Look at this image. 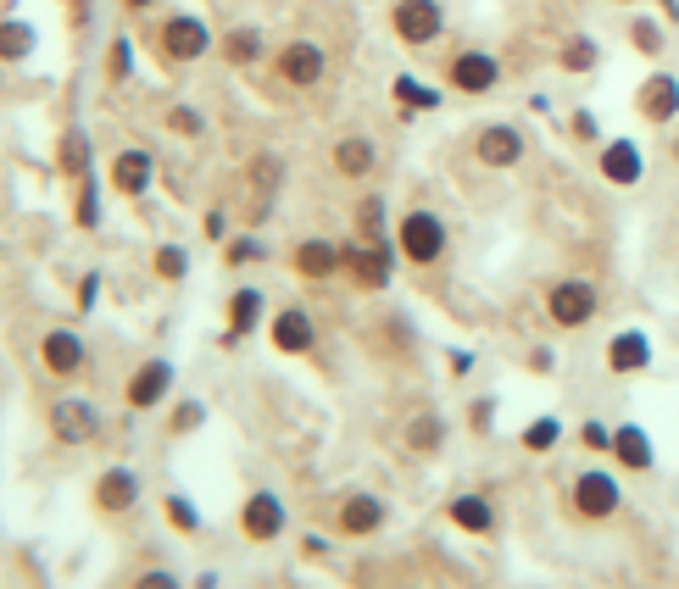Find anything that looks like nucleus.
Instances as JSON below:
<instances>
[{
	"mask_svg": "<svg viewBox=\"0 0 679 589\" xmlns=\"http://www.w3.org/2000/svg\"><path fill=\"white\" fill-rule=\"evenodd\" d=\"M139 496H145V478H139V467H128V462L101 467V473H95V484H89L95 517H128V512L139 506Z\"/></svg>",
	"mask_w": 679,
	"mask_h": 589,
	"instance_id": "nucleus-1",
	"label": "nucleus"
},
{
	"mask_svg": "<svg viewBox=\"0 0 679 589\" xmlns=\"http://www.w3.org/2000/svg\"><path fill=\"white\" fill-rule=\"evenodd\" d=\"M446 245H452V234H446V223L434 217V212H407L402 223H396V251L412 262V267H434L446 256Z\"/></svg>",
	"mask_w": 679,
	"mask_h": 589,
	"instance_id": "nucleus-2",
	"label": "nucleus"
},
{
	"mask_svg": "<svg viewBox=\"0 0 679 589\" xmlns=\"http://www.w3.org/2000/svg\"><path fill=\"white\" fill-rule=\"evenodd\" d=\"M391 28L402 45H412V51H423V45H434L446 34V7L441 0H396L391 7Z\"/></svg>",
	"mask_w": 679,
	"mask_h": 589,
	"instance_id": "nucleus-3",
	"label": "nucleus"
},
{
	"mask_svg": "<svg viewBox=\"0 0 679 589\" xmlns=\"http://www.w3.org/2000/svg\"><path fill=\"white\" fill-rule=\"evenodd\" d=\"M596 312H602V294H596V284H585V278H563V284L546 289V317H552L557 328H585Z\"/></svg>",
	"mask_w": 679,
	"mask_h": 589,
	"instance_id": "nucleus-4",
	"label": "nucleus"
},
{
	"mask_svg": "<svg viewBox=\"0 0 679 589\" xmlns=\"http://www.w3.org/2000/svg\"><path fill=\"white\" fill-rule=\"evenodd\" d=\"M51 439L57 446H89V439H101V406L84 401V396H62L51 401Z\"/></svg>",
	"mask_w": 679,
	"mask_h": 589,
	"instance_id": "nucleus-5",
	"label": "nucleus"
},
{
	"mask_svg": "<svg viewBox=\"0 0 679 589\" xmlns=\"http://www.w3.org/2000/svg\"><path fill=\"white\" fill-rule=\"evenodd\" d=\"M173 384H178L173 362H168V356H151V362H139V367L128 373L123 401H128V412H157V406L173 396Z\"/></svg>",
	"mask_w": 679,
	"mask_h": 589,
	"instance_id": "nucleus-6",
	"label": "nucleus"
},
{
	"mask_svg": "<svg viewBox=\"0 0 679 589\" xmlns=\"http://www.w3.org/2000/svg\"><path fill=\"white\" fill-rule=\"evenodd\" d=\"M618 506H624V489H618L613 473H602V467L573 473V512L585 517V523H607Z\"/></svg>",
	"mask_w": 679,
	"mask_h": 589,
	"instance_id": "nucleus-7",
	"label": "nucleus"
},
{
	"mask_svg": "<svg viewBox=\"0 0 679 589\" xmlns=\"http://www.w3.org/2000/svg\"><path fill=\"white\" fill-rule=\"evenodd\" d=\"M289 528V512L273 489H251L246 506H239V534L251 539V546H273V539Z\"/></svg>",
	"mask_w": 679,
	"mask_h": 589,
	"instance_id": "nucleus-8",
	"label": "nucleus"
},
{
	"mask_svg": "<svg viewBox=\"0 0 679 589\" xmlns=\"http://www.w3.org/2000/svg\"><path fill=\"white\" fill-rule=\"evenodd\" d=\"M39 367L51 373V378H78V373L89 367L84 334H78V328H45V339H39Z\"/></svg>",
	"mask_w": 679,
	"mask_h": 589,
	"instance_id": "nucleus-9",
	"label": "nucleus"
},
{
	"mask_svg": "<svg viewBox=\"0 0 679 589\" xmlns=\"http://www.w3.org/2000/svg\"><path fill=\"white\" fill-rule=\"evenodd\" d=\"M157 39H162V57L168 62H201L212 51V28L201 17H189V12H173Z\"/></svg>",
	"mask_w": 679,
	"mask_h": 589,
	"instance_id": "nucleus-10",
	"label": "nucleus"
},
{
	"mask_svg": "<svg viewBox=\"0 0 679 589\" xmlns=\"http://www.w3.org/2000/svg\"><path fill=\"white\" fill-rule=\"evenodd\" d=\"M273 73H279L289 89H312V84H323L329 57H323V45H312V39H289L284 51L273 57Z\"/></svg>",
	"mask_w": 679,
	"mask_h": 589,
	"instance_id": "nucleus-11",
	"label": "nucleus"
},
{
	"mask_svg": "<svg viewBox=\"0 0 679 589\" xmlns=\"http://www.w3.org/2000/svg\"><path fill=\"white\" fill-rule=\"evenodd\" d=\"M346 273L362 284V289H384L396 273V251L384 239H351L346 245Z\"/></svg>",
	"mask_w": 679,
	"mask_h": 589,
	"instance_id": "nucleus-12",
	"label": "nucleus"
},
{
	"mask_svg": "<svg viewBox=\"0 0 679 589\" xmlns=\"http://www.w3.org/2000/svg\"><path fill=\"white\" fill-rule=\"evenodd\" d=\"M384 523H391V506H384L379 496H368V489L346 496V501H340V512H334V534H340V539H368V534H379Z\"/></svg>",
	"mask_w": 679,
	"mask_h": 589,
	"instance_id": "nucleus-13",
	"label": "nucleus"
},
{
	"mask_svg": "<svg viewBox=\"0 0 679 589\" xmlns=\"http://www.w3.org/2000/svg\"><path fill=\"white\" fill-rule=\"evenodd\" d=\"M446 78H452L457 95H491L502 84V62L491 51H457L452 67H446Z\"/></svg>",
	"mask_w": 679,
	"mask_h": 589,
	"instance_id": "nucleus-14",
	"label": "nucleus"
},
{
	"mask_svg": "<svg viewBox=\"0 0 679 589\" xmlns=\"http://www.w3.org/2000/svg\"><path fill=\"white\" fill-rule=\"evenodd\" d=\"M473 156H479V167H518L523 162V134L513 128V123H484L479 134H473Z\"/></svg>",
	"mask_w": 679,
	"mask_h": 589,
	"instance_id": "nucleus-15",
	"label": "nucleus"
},
{
	"mask_svg": "<svg viewBox=\"0 0 679 589\" xmlns=\"http://www.w3.org/2000/svg\"><path fill=\"white\" fill-rule=\"evenodd\" d=\"M268 339H273V351H284V356H307L318 346V323H312L307 306H284V312H273Z\"/></svg>",
	"mask_w": 679,
	"mask_h": 589,
	"instance_id": "nucleus-16",
	"label": "nucleus"
},
{
	"mask_svg": "<svg viewBox=\"0 0 679 589\" xmlns=\"http://www.w3.org/2000/svg\"><path fill=\"white\" fill-rule=\"evenodd\" d=\"M107 178H112V189H118V195L139 201V195L157 184V156L145 151V145H128V151H118V156H112V173H107Z\"/></svg>",
	"mask_w": 679,
	"mask_h": 589,
	"instance_id": "nucleus-17",
	"label": "nucleus"
},
{
	"mask_svg": "<svg viewBox=\"0 0 679 589\" xmlns=\"http://www.w3.org/2000/svg\"><path fill=\"white\" fill-rule=\"evenodd\" d=\"M289 267H296L301 278L323 284L334 273H346V245H334V239H301L296 251H289Z\"/></svg>",
	"mask_w": 679,
	"mask_h": 589,
	"instance_id": "nucleus-18",
	"label": "nucleus"
},
{
	"mask_svg": "<svg viewBox=\"0 0 679 589\" xmlns=\"http://www.w3.org/2000/svg\"><path fill=\"white\" fill-rule=\"evenodd\" d=\"M602 178L629 189V184H641L646 178V156H641V145L635 139H607L602 145Z\"/></svg>",
	"mask_w": 679,
	"mask_h": 589,
	"instance_id": "nucleus-19",
	"label": "nucleus"
},
{
	"mask_svg": "<svg viewBox=\"0 0 679 589\" xmlns=\"http://www.w3.org/2000/svg\"><path fill=\"white\" fill-rule=\"evenodd\" d=\"M635 112L646 123H674L679 117V78L674 73H652L641 84V95H635Z\"/></svg>",
	"mask_w": 679,
	"mask_h": 589,
	"instance_id": "nucleus-20",
	"label": "nucleus"
},
{
	"mask_svg": "<svg viewBox=\"0 0 679 589\" xmlns=\"http://www.w3.org/2000/svg\"><path fill=\"white\" fill-rule=\"evenodd\" d=\"M262 312H268V294L262 289H234L229 294V328H223V346H239V339H246L257 323H262Z\"/></svg>",
	"mask_w": 679,
	"mask_h": 589,
	"instance_id": "nucleus-21",
	"label": "nucleus"
},
{
	"mask_svg": "<svg viewBox=\"0 0 679 589\" xmlns=\"http://www.w3.org/2000/svg\"><path fill=\"white\" fill-rule=\"evenodd\" d=\"M607 367L624 378V373H646L652 367V339L641 328H624L613 334V346H607Z\"/></svg>",
	"mask_w": 679,
	"mask_h": 589,
	"instance_id": "nucleus-22",
	"label": "nucleus"
},
{
	"mask_svg": "<svg viewBox=\"0 0 679 589\" xmlns=\"http://www.w3.org/2000/svg\"><path fill=\"white\" fill-rule=\"evenodd\" d=\"M373 167H379V151H373V139H368V134L334 139V173H340V178H368Z\"/></svg>",
	"mask_w": 679,
	"mask_h": 589,
	"instance_id": "nucleus-23",
	"label": "nucleus"
},
{
	"mask_svg": "<svg viewBox=\"0 0 679 589\" xmlns=\"http://www.w3.org/2000/svg\"><path fill=\"white\" fill-rule=\"evenodd\" d=\"M57 167H62L73 184L95 173V139H89L84 128H67V134L57 139Z\"/></svg>",
	"mask_w": 679,
	"mask_h": 589,
	"instance_id": "nucleus-24",
	"label": "nucleus"
},
{
	"mask_svg": "<svg viewBox=\"0 0 679 589\" xmlns=\"http://www.w3.org/2000/svg\"><path fill=\"white\" fill-rule=\"evenodd\" d=\"M613 456H618V467H629V473H646V467H652V439H646V428H641V423L613 428Z\"/></svg>",
	"mask_w": 679,
	"mask_h": 589,
	"instance_id": "nucleus-25",
	"label": "nucleus"
},
{
	"mask_svg": "<svg viewBox=\"0 0 679 589\" xmlns=\"http://www.w3.org/2000/svg\"><path fill=\"white\" fill-rule=\"evenodd\" d=\"M402 446L412 451V456H434L446 446V423L434 417V412H418V417H407V428H402Z\"/></svg>",
	"mask_w": 679,
	"mask_h": 589,
	"instance_id": "nucleus-26",
	"label": "nucleus"
},
{
	"mask_svg": "<svg viewBox=\"0 0 679 589\" xmlns=\"http://www.w3.org/2000/svg\"><path fill=\"white\" fill-rule=\"evenodd\" d=\"M446 523H457L462 534H491L496 528V506L484 501V496H457L446 506Z\"/></svg>",
	"mask_w": 679,
	"mask_h": 589,
	"instance_id": "nucleus-27",
	"label": "nucleus"
},
{
	"mask_svg": "<svg viewBox=\"0 0 679 589\" xmlns=\"http://www.w3.org/2000/svg\"><path fill=\"white\" fill-rule=\"evenodd\" d=\"M34 45H39L34 23H23V17H7V23H0V62H28Z\"/></svg>",
	"mask_w": 679,
	"mask_h": 589,
	"instance_id": "nucleus-28",
	"label": "nucleus"
},
{
	"mask_svg": "<svg viewBox=\"0 0 679 589\" xmlns=\"http://www.w3.org/2000/svg\"><path fill=\"white\" fill-rule=\"evenodd\" d=\"M162 517H168V528L184 534V539L201 534V506L189 501V496H178V489H168V496H162Z\"/></svg>",
	"mask_w": 679,
	"mask_h": 589,
	"instance_id": "nucleus-29",
	"label": "nucleus"
},
{
	"mask_svg": "<svg viewBox=\"0 0 679 589\" xmlns=\"http://www.w3.org/2000/svg\"><path fill=\"white\" fill-rule=\"evenodd\" d=\"M223 62H229V67L262 62V34H257V28H229V34H223Z\"/></svg>",
	"mask_w": 679,
	"mask_h": 589,
	"instance_id": "nucleus-30",
	"label": "nucleus"
},
{
	"mask_svg": "<svg viewBox=\"0 0 679 589\" xmlns=\"http://www.w3.org/2000/svg\"><path fill=\"white\" fill-rule=\"evenodd\" d=\"M596 62H602V51H596V39H591V34L563 39V51H557V67H563V73H591Z\"/></svg>",
	"mask_w": 679,
	"mask_h": 589,
	"instance_id": "nucleus-31",
	"label": "nucleus"
},
{
	"mask_svg": "<svg viewBox=\"0 0 679 589\" xmlns=\"http://www.w3.org/2000/svg\"><path fill=\"white\" fill-rule=\"evenodd\" d=\"M396 106H407V112H434V106H441V89H429V84H418L412 73H402L396 84Z\"/></svg>",
	"mask_w": 679,
	"mask_h": 589,
	"instance_id": "nucleus-32",
	"label": "nucleus"
},
{
	"mask_svg": "<svg viewBox=\"0 0 679 589\" xmlns=\"http://www.w3.org/2000/svg\"><path fill=\"white\" fill-rule=\"evenodd\" d=\"M73 223H78V228H101V184H95V173H89V178H78Z\"/></svg>",
	"mask_w": 679,
	"mask_h": 589,
	"instance_id": "nucleus-33",
	"label": "nucleus"
},
{
	"mask_svg": "<svg viewBox=\"0 0 679 589\" xmlns=\"http://www.w3.org/2000/svg\"><path fill=\"white\" fill-rule=\"evenodd\" d=\"M279 173H284V162H279V156H257V162H251V184H257V217H262V212H268V201H273Z\"/></svg>",
	"mask_w": 679,
	"mask_h": 589,
	"instance_id": "nucleus-34",
	"label": "nucleus"
},
{
	"mask_svg": "<svg viewBox=\"0 0 679 589\" xmlns=\"http://www.w3.org/2000/svg\"><path fill=\"white\" fill-rule=\"evenodd\" d=\"M151 273H157L162 284H178V278L189 273V251H184V245H157V256H151Z\"/></svg>",
	"mask_w": 679,
	"mask_h": 589,
	"instance_id": "nucleus-35",
	"label": "nucleus"
},
{
	"mask_svg": "<svg viewBox=\"0 0 679 589\" xmlns=\"http://www.w3.org/2000/svg\"><path fill=\"white\" fill-rule=\"evenodd\" d=\"M557 439H563V423L557 417H535V423L523 428V451L546 456V451H557Z\"/></svg>",
	"mask_w": 679,
	"mask_h": 589,
	"instance_id": "nucleus-36",
	"label": "nucleus"
},
{
	"mask_svg": "<svg viewBox=\"0 0 679 589\" xmlns=\"http://www.w3.org/2000/svg\"><path fill=\"white\" fill-rule=\"evenodd\" d=\"M268 256V245L257 234H239V239H223V262L229 267H246V262H262Z\"/></svg>",
	"mask_w": 679,
	"mask_h": 589,
	"instance_id": "nucleus-37",
	"label": "nucleus"
},
{
	"mask_svg": "<svg viewBox=\"0 0 679 589\" xmlns=\"http://www.w3.org/2000/svg\"><path fill=\"white\" fill-rule=\"evenodd\" d=\"M201 423H207V406H201V401H178V406L168 412V434H173V439H184V434H196Z\"/></svg>",
	"mask_w": 679,
	"mask_h": 589,
	"instance_id": "nucleus-38",
	"label": "nucleus"
},
{
	"mask_svg": "<svg viewBox=\"0 0 679 589\" xmlns=\"http://www.w3.org/2000/svg\"><path fill=\"white\" fill-rule=\"evenodd\" d=\"M357 239H384V201L379 195H368L357 206Z\"/></svg>",
	"mask_w": 679,
	"mask_h": 589,
	"instance_id": "nucleus-39",
	"label": "nucleus"
},
{
	"mask_svg": "<svg viewBox=\"0 0 679 589\" xmlns=\"http://www.w3.org/2000/svg\"><path fill=\"white\" fill-rule=\"evenodd\" d=\"M168 128H173L178 139H201V134H207V117H201L196 106H168Z\"/></svg>",
	"mask_w": 679,
	"mask_h": 589,
	"instance_id": "nucleus-40",
	"label": "nucleus"
},
{
	"mask_svg": "<svg viewBox=\"0 0 679 589\" xmlns=\"http://www.w3.org/2000/svg\"><path fill=\"white\" fill-rule=\"evenodd\" d=\"M128 67H134V45L118 34V39H112V51H107V78H112V84H123V78H128Z\"/></svg>",
	"mask_w": 679,
	"mask_h": 589,
	"instance_id": "nucleus-41",
	"label": "nucleus"
},
{
	"mask_svg": "<svg viewBox=\"0 0 679 589\" xmlns=\"http://www.w3.org/2000/svg\"><path fill=\"white\" fill-rule=\"evenodd\" d=\"M579 446H585V451H613V428L591 417L585 428H579Z\"/></svg>",
	"mask_w": 679,
	"mask_h": 589,
	"instance_id": "nucleus-42",
	"label": "nucleus"
},
{
	"mask_svg": "<svg viewBox=\"0 0 679 589\" xmlns=\"http://www.w3.org/2000/svg\"><path fill=\"white\" fill-rule=\"evenodd\" d=\"M134 589H184V578L168 573V567H145V573L134 578Z\"/></svg>",
	"mask_w": 679,
	"mask_h": 589,
	"instance_id": "nucleus-43",
	"label": "nucleus"
},
{
	"mask_svg": "<svg viewBox=\"0 0 679 589\" xmlns=\"http://www.w3.org/2000/svg\"><path fill=\"white\" fill-rule=\"evenodd\" d=\"M629 39H635V51H646V57L663 51V28L657 23H635V28H629Z\"/></svg>",
	"mask_w": 679,
	"mask_h": 589,
	"instance_id": "nucleus-44",
	"label": "nucleus"
},
{
	"mask_svg": "<svg viewBox=\"0 0 679 589\" xmlns=\"http://www.w3.org/2000/svg\"><path fill=\"white\" fill-rule=\"evenodd\" d=\"M95 301H101V273H84V278H78V301H73V306H78V312H95Z\"/></svg>",
	"mask_w": 679,
	"mask_h": 589,
	"instance_id": "nucleus-45",
	"label": "nucleus"
},
{
	"mask_svg": "<svg viewBox=\"0 0 679 589\" xmlns=\"http://www.w3.org/2000/svg\"><path fill=\"white\" fill-rule=\"evenodd\" d=\"M491 423H496V401H479V406H473V428L484 434V428H491Z\"/></svg>",
	"mask_w": 679,
	"mask_h": 589,
	"instance_id": "nucleus-46",
	"label": "nucleus"
},
{
	"mask_svg": "<svg viewBox=\"0 0 679 589\" xmlns=\"http://www.w3.org/2000/svg\"><path fill=\"white\" fill-rule=\"evenodd\" d=\"M573 134L579 139H596V117L591 112H573Z\"/></svg>",
	"mask_w": 679,
	"mask_h": 589,
	"instance_id": "nucleus-47",
	"label": "nucleus"
},
{
	"mask_svg": "<svg viewBox=\"0 0 679 589\" xmlns=\"http://www.w3.org/2000/svg\"><path fill=\"white\" fill-rule=\"evenodd\" d=\"M207 239H229V217L223 212H207Z\"/></svg>",
	"mask_w": 679,
	"mask_h": 589,
	"instance_id": "nucleus-48",
	"label": "nucleus"
},
{
	"mask_svg": "<svg viewBox=\"0 0 679 589\" xmlns=\"http://www.w3.org/2000/svg\"><path fill=\"white\" fill-rule=\"evenodd\" d=\"M123 7H128V12H151V7H157V0H123Z\"/></svg>",
	"mask_w": 679,
	"mask_h": 589,
	"instance_id": "nucleus-49",
	"label": "nucleus"
},
{
	"mask_svg": "<svg viewBox=\"0 0 679 589\" xmlns=\"http://www.w3.org/2000/svg\"><path fill=\"white\" fill-rule=\"evenodd\" d=\"M674 162H679V139H674Z\"/></svg>",
	"mask_w": 679,
	"mask_h": 589,
	"instance_id": "nucleus-50",
	"label": "nucleus"
}]
</instances>
